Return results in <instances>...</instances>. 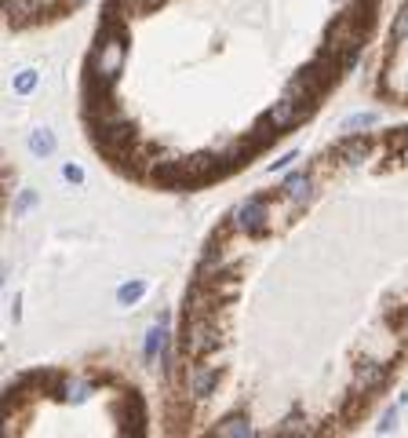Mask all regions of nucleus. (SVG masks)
Listing matches in <instances>:
<instances>
[{
	"label": "nucleus",
	"mask_w": 408,
	"mask_h": 438,
	"mask_svg": "<svg viewBox=\"0 0 408 438\" xmlns=\"http://www.w3.org/2000/svg\"><path fill=\"white\" fill-rule=\"evenodd\" d=\"M128 59V34L117 22H103L99 34L91 41V55H88V88H95V99H88V106H99L109 99L113 80L121 77Z\"/></svg>",
	"instance_id": "nucleus-1"
},
{
	"label": "nucleus",
	"mask_w": 408,
	"mask_h": 438,
	"mask_svg": "<svg viewBox=\"0 0 408 438\" xmlns=\"http://www.w3.org/2000/svg\"><path fill=\"white\" fill-rule=\"evenodd\" d=\"M401 405H405V395H401L398 402H390V405H386V413L379 416V435H390V431L398 428V413H401Z\"/></svg>",
	"instance_id": "nucleus-16"
},
{
	"label": "nucleus",
	"mask_w": 408,
	"mask_h": 438,
	"mask_svg": "<svg viewBox=\"0 0 408 438\" xmlns=\"http://www.w3.org/2000/svg\"><path fill=\"white\" fill-rule=\"evenodd\" d=\"M219 344V329L208 314H186L183 326V351L190 358H204V354Z\"/></svg>",
	"instance_id": "nucleus-2"
},
{
	"label": "nucleus",
	"mask_w": 408,
	"mask_h": 438,
	"mask_svg": "<svg viewBox=\"0 0 408 438\" xmlns=\"http://www.w3.org/2000/svg\"><path fill=\"white\" fill-rule=\"evenodd\" d=\"M379 124V113H350L347 121H342V128H354V132H361V128H375Z\"/></svg>",
	"instance_id": "nucleus-18"
},
{
	"label": "nucleus",
	"mask_w": 408,
	"mask_h": 438,
	"mask_svg": "<svg viewBox=\"0 0 408 438\" xmlns=\"http://www.w3.org/2000/svg\"><path fill=\"white\" fill-rule=\"evenodd\" d=\"M310 113H314V103H299V99H292V95H285V99H277L266 113V121L270 128H296L299 121H306Z\"/></svg>",
	"instance_id": "nucleus-4"
},
{
	"label": "nucleus",
	"mask_w": 408,
	"mask_h": 438,
	"mask_svg": "<svg viewBox=\"0 0 408 438\" xmlns=\"http://www.w3.org/2000/svg\"><path fill=\"white\" fill-rule=\"evenodd\" d=\"M62 180H66L70 187H80L84 183V172H80V165H62Z\"/></svg>",
	"instance_id": "nucleus-19"
},
{
	"label": "nucleus",
	"mask_w": 408,
	"mask_h": 438,
	"mask_svg": "<svg viewBox=\"0 0 408 438\" xmlns=\"http://www.w3.org/2000/svg\"><path fill=\"white\" fill-rule=\"evenodd\" d=\"M219 380H222V369L219 365H208V362H197L190 372V398L193 402H208L211 395L219 391Z\"/></svg>",
	"instance_id": "nucleus-5"
},
{
	"label": "nucleus",
	"mask_w": 408,
	"mask_h": 438,
	"mask_svg": "<svg viewBox=\"0 0 408 438\" xmlns=\"http://www.w3.org/2000/svg\"><path fill=\"white\" fill-rule=\"evenodd\" d=\"M121 424H124V435H142L146 409H142V398H139V395H128V398H124V405H121Z\"/></svg>",
	"instance_id": "nucleus-9"
},
{
	"label": "nucleus",
	"mask_w": 408,
	"mask_h": 438,
	"mask_svg": "<svg viewBox=\"0 0 408 438\" xmlns=\"http://www.w3.org/2000/svg\"><path fill=\"white\" fill-rule=\"evenodd\" d=\"M168 340H172V333H168V314H165L150 333H146V340H142V362L146 365H157L160 362V351L168 347Z\"/></svg>",
	"instance_id": "nucleus-7"
},
{
	"label": "nucleus",
	"mask_w": 408,
	"mask_h": 438,
	"mask_svg": "<svg viewBox=\"0 0 408 438\" xmlns=\"http://www.w3.org/2000/svg\"><path fill=\"white\" fill-rule=\"evenodd\" d=\"M37 201H40V194H37V190H22L19 198H15V208H11L15 219H22V216L29 212V208H37Z\"/></svg>",
	"instance_id": "nucleus-17"
},
{
	"label": "nucleus",
	"mask_w": 408,
	"mask_h": 438,
	"mask_svg": "<svg viewBox=\"0 0 408 438\" xmlns=\"http://www.w3.org/2000/svg\"><path fill=\"white\" fill-rule=\"evenodd\" d=\"M66 4H70V8H80V4H88V0H66Z\"/></svg>",
	"instance_id": "nucleus-24"
},
{
	"label": "nucleus",
	"mask_w": 408,
	"mask_h": 438,
	"mask_svg": "<svg viewBox=\"0 0 408 438\" xmlns=\"http://www.w3.org/2000/svg\"><path fill=\"white\" fill-rule=\"evenodd\" d=\"M394 37L398 41H408V11L398 15V26H394Z\"/></svg>",
	"instance_id": "nucleus-21"
},
{
	"label": "nucleus",
	"mask_w": 408,
	"mask_h": 438,
	"mask_svg": "<svg viewBox=\"0 0 408 438\" xmlns=\"http://www.w3.org/2000/svg\"><path fill=\"white\" fill-rule=\"evenodd\" d=\"M37 88H40V70H37V66H22V70H15V77H11V92L19 95V99L33 95Z\"/></svg>",
	"instance_id": "nucleus-12"
},
{
	"label": "nucleus",
	"mask_w": 408,
	"mask_h": 438,
	"mask_svg": "<svg viewBox=\"0 0 408 438\" xmlns=\"http://www.w3.org/2000/svg\"><path fill=\"white\" fill-rule=\"evenodd\" d=\"M296 161H299V150H288L281 161H273V165H270V172H285V168H292V165H296Z\"/></svg>",
	"instance_id": "nucleus-20"
},
{
	"label": "nucleus",
	"mask_w": 408,
	"mask_h": 438,
	"mask_svg": "<svg viewBox=\"0 0 408 438\" xmlns=\"http://www.w3.org/2000/svg\"><path fill=\"white\" fill-rule=\"evenodd\" d=\"M368 154H372V143H368L365 136H350V139H342V143L335 146V150H332V157L339 161V165H347V168L365 165Z\"/></svg>",
	"instance_id": "nucleus-6"
},
{
	"label": "nucleus",
	"mask_w": 408,
	"mask_h": 438,
	"mask_svg": "<svg viewBox=\"0 0 408 438\" xmlns=\"http://www.w3.org/2000/svg\"><path fill=\"white\" fill-rule=\"evenodd\" d=\"M266 219H270V205L263 198H248V201H241L234 208V226L248 238L266 234Z\"/></svg>",
	"instance_id": "nucleus-3"
},
{
	"label": "nucleus",
	"mask_w": 408,
	"mask_h": 438,
	"mask_svg": "<svg viewBox=\"0 0 408 438\" xmlns=\"http://www.w3.org/2000/svg\"><path fill=\"white\" fill-rule=\"evenodd\" d=\"M29 154H33L37 161L55 154V132L52 128H33V132H29Z\"/></svg>",
	"instance_id": "nucleus-13"
},
{
	"label": "nucleus",
	"mask_w": 408,
	"mask_h": 438,
	"mask_svg": "<svg viewBox=\"0 0 408 438\" xmlns=\"http://www.w3.org/2000/svg\"><path fill=\"white\" fill-rule=\"evenodd\" d=\"M211 435H219V438H248L252 424H248V416H226L222 424L211 428Z\"/></svg>",
	"instance_id": "nucleus-14"
},
{
	"label": "nucleus",
	"mask_w": 408,
	"mask_h": 438,
	"mask_svg": "<svg viewBox=\"0 0 408 438\" xmlns=\"http://www.w3.org/2000/svg\"><path fill=\"white\" fill-rule=\"evenodd\" d=\"M281 190H285V198L292 205H306L310 198H314V180H310L306 172H292V175H285Z\"/></svg>",
	"instance_id": "nucleus-8"
},
{
	"label": "nucleus",
	"mask_w": 408,
	"mask_h": 438,
	"mask_svg": "<svg viewBox=\"0 0 408 438\" xmlns=\"http://www.w3.org/2000/svg\"><path fill=\"white\" fill-rule=\"evenodd\" d=\"M383 380H386V365L368 362V365L357 369V377H354V391H357V395H368V391H375V384H383Z\"/></svg>",
	"instance_id": "nucleus-10"
},
{
	"label": "nucleus",
	"mask_w": 408,
	"mask_h": 438,
	"mask_svg": "<svg viewBox=\"0 0 408 438\" xmlns=\"http://www.w3.org/2000/svg\"><path fill=\"white\" fill-rule=\"evenodd\" d=\"M91 391H95L91 380H59V398H66V405H84Z\"/></svg>",
	"instance_id": "nucleus-11"
},
{
	"label": "nucleus",
	"mask_w": 408,
	"mask_h": 438,
	"mask_svg": "<svg viewBox=\"0 0 408 438\" xmlns=\"http://www.w3.org/2000/svg\"><path fill=\"white\" fill-rule=\"evenodd\" d=\"M11 318H15V321L22 318V296H15V300H11Z\"/></svg>",
	"instance_id": "nucleus-22"
},
{
	"label": "nucleus",
	"mask_w": 408,
	"mask_h": 438,
	"mask_svg": "<svg viewBox=\"0 0 408 438\" xmlns=\"http://www.w3.org/2000/svg\"><path fill=\"white\" fill-rule=\"evenodd\" d=\"M146 292H150V282H146V278H132V282H124V285L117 289V303H121V307H135Z\"/></svg>",
	"instance_id": "nucleus-15"
},
{
	"label": "nucleus",
	"mask_w": 408,
	"mask_h": 438,
	"mask_svg": "<svg viewBox=\"0 0 408 438\" xmlns=\"http://www.w3.org/2000/svg\"><path fill=\"white\" fill-rule=\"evenodd\" d=\"M401 333H405V340H408V311H405V318H401Z\"/></svg>",
	"instance_id": "nucleus-23"
}]
</instances>
